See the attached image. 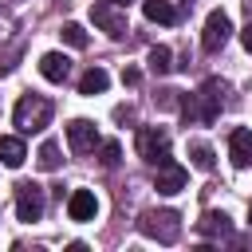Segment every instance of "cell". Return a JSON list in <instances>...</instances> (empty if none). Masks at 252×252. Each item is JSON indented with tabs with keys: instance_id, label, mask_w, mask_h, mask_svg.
<instances>
[{
	"instance_id": "13",
	"label": "cell",
	"mask_w": 252,
	"mask_h": 252,
	"mask_svg": "<svg viewBox=\"0 0 252 252\" xmlns=\"http://www.w3.org/2000/svg\"><path fill=\"white\" fill-rule=\"evenodd\" d=\"M197 232L209 236V240H228V236H232V224H228L224 213H205L201 224H197Z\"/></svg>"
},
{
	"instance_id": "20",
	"label": "cell",
	"mask_w": 252,
	"mask_h": 252,
	"mask_svg": "<svg viewBox=\"0 0 252 252\" xmlns=\"http://www.w3.org/2000/svg\"><path fill=\"white\" fill-rule=\"evenodd\" d=\"M63 43H71V47H87V32H83V24H63Z\"/></svg>"
},
{
	"instance_id": "21",
	"label": "cell",
	"mask_w": 252,
	"mask_h": 252,
	"mask_svg": "<svg viewBox=\"0 0 252 252\" xmlns=\"http://www.w3.org/2000/svg\"><path fill=\"white\" fill-rule=\"evenodd\" d=\"M118 158H122V146H118V142H102V146H98V161H102L106 169H114Z\"/></svg>"
},
{
	"instance_id": "17",
	"label": "cell",
	"mask_w": 252,
	"mask_h": 252,
	"mask_svg": "<svg viewBox=\"0 0 252 252\" xmlns=\"http://www.w3.org/2000/svg\"><path fill=\"white\" fill-rule=\"evenodd\" d=\"M150 71H154V75H169V71H173V51H169L165 43L150 47Z\"/></svg>"
},
{
	"instance_id": "15",
	"label": "cell",
	"mask_w": 252,
	"mask_h": 252,
	"mask_svg": "<svg viewBox=\"0 0 252 252\" xmlns=\"http://www.w3.org/2000/svg\"><path fill=\"white\" fill-rule=\"evenodd\" d=\"M110 87V75L102 71V67H91V71H83V79H79V94H102Z\"/></svg>"
},
{
	"instance_id": "2",
	"label": "cell",
	"mask_w": 252,
	"mask_h": 252,
	"mask_svg": "<svg viewBox=\"0 0 252 252\" xmlns=\"http://www.w3.org/2000/svg\"><path fill=\"white\" fill-rule=\"evenodd\" d=\"M12 122H16V130H20V134H39V130L51 122V98H43V94L28 91V94L16 102Z\"/></svg>"
},
{
	"instance_id": "1",
	"label": "cell",
	"mask_w": 252,
	"mask_h": 252,
	"mask_svg": "<svg viewBox=\"0 0 252 252\" xmlns=\"http://www.w3.org/2000/svg\"><path fill=\"white\" fill-rule=\"evenodd\" d=\"M177 106H181L185 122L209 126V122H217V114H220V106H224V83H220V79H209L197 94H185Z\"/></svg>"
},
{
	"instance_id": "28",
	"label": "cell",
	"mask_w": 252,
	"mask_h": 252,
	"mask_svg": "<svg viewBox=\"0 0 252 252\" xmlns=\"http://www.w3.org/2000/svg\"><path fill=\"white\" fill-rule=\"evenodd\" d=\"M248 224H252V205H248Z\"/></svg>"
},
{
	"instance_id": "10",
	"label": "cell",
	"mask_w": 252,
	"mask_h": 252,
	"mask_svg": "<svg viewBox=\"0 0 252 252\" xmlns=\"http://www.w3.org/2000/svg\"><path fill=\"white\" fill-rule=\"evenodd\" d=\"M94 213H98V197L91 189H75L67 197V217L71 220H94Z\"/></svg>"
},
{
	"instance_id": "24",
	"label": "cell",
	"mask_w": 252,
	"mask_h": 252,
	"mask_svg": "<svg viewBox=\"0 0 252 252\" xmlns=\"http://www.w3.org/2000/svg\"><path fill=\"white\" fill-rule=\"evenodd\" d=\"M240 43H244V51H252V20L244 24V32H240Z\"/></svg>"
},
{
	"instance_id": "27",
	"label": "cell",
	"mask_w": 252,
	"mask_h": 252,
	"mask_svg": "<svg viewBox=\"0 0 252 252\" xmlns=\"http://www.w3.org/2000/svg\"><path fill=\"white\" fill-rule=\"evenodd\" d=\"M110 4H118V8H130V4H134V0H110Z\"/></svg>"
},
{
	"instance_id": "12",
	"label": "cell",
	"mask_w": 252,
	"mask_h": 252,
	"mask_svg": "<svg viewBox=\"0 0 252 252\" xmlns=\"http://www.w3.org/2000/svg\"><path fill=\"white\" fill-rule=\"evenodd\" d=\"M39 75H43L47 83H63V79L71 75V59L59 55V51H47V55L39 59Z\"/></svg>"
},
{
	"instance_id": "23",
	"label": "cell",
	"mask_w": 252,
	"mask_h": 252,
	"mask_svg": "<svg viewBox=\"0 0 252 252\" xmlns=\"http://www.w3.org/2000/svg\"><path fill=\"white\" fill-rule=\"evenodd\" d=\"M122 83H126V87H138V83H142V71H138V67H126V71H122Z\"/></svg>"
},
{
	"instance_id": "7",
	"label": "cell",
	"mask_w": 252,
	"mask_h": 252,
	"mask_svg": "<svg viewBox=\"0 0 252 252\" xmlns=\"http://www.w3.org/2000/svg\"><path fill=\"white\" fill-rule=\"evenodd\" d=\"M185 181H189V173H185L181 161H173V158H161V161H158V173H154V189H158V193L173 197V193L185 189Z\"/></svg>"
},
{
	"instance_id": "14",
	"label": "cell",
	"mask_w": 252,
	"mask_h": 252,
	"mask_svg": "<svg viewBox=\"0 0 252 252\" xmlns=\"http://www.w3.org/2000/svg\"><path fill=\"white\" fill-rule=\"evenodd\" d=\"M142 12L150 24H177V8L169 0H142Z\"/></svg>"
},
{
	"instance_id": "8",
	"label": "cell",
	"mask_w": 252,
	"mask_h": 252,
	"mask_svg": "<svg viewBox=\"0 0 252 252\" xmlns=\"http://www.w3.org/2000/svg\"><path fill=\"white\" fill-rule=\"evenodd\" d=\"M16 217L28 220V224L43 217V189L35 181H20L16 185Z\"/></svg>"
},
{
	"instance_id": "18",
	"label": "cell",
	"mask_w": 252,
	"mask_h": 252,
	"mask_svg": "<svg viewBox=\"0 0 252 252\" xmlns=\"http://www.w3.org/2000/svg\"><path fill=\"white\" fill-rule=\"evenodd\" d=\"M189 161H193L197 169L209 173V169H213V150H209L205 142H189Z\"/></svg>"
},
{
	"instance_id": "16",
	"label": "cell",
	"mask_w": 252,
	"mask_h": 252,
	"mask_svg": "<svg viewBox=\"0 0 252 252\" xmlns=\"http://www.w3.org/2000/svg\"><path fill=\"white\" fill-rule=\"evenodd\" d=\"M24 158H28V150H24L20 138H0V161H4L8 169H20Z\"/></svg>"
},
{
	"instance_id": "5",
	"label": "cell",
	"mask_w": 252,
	"mask_h": 252,
	"mask_svg": "<svg viewBox=\"0 0 252 252\" xmlns=\"http://www.w3.org/2000/svg\"><path fill=\"white\" fill-rule=\"evenodd\" d=\"M91 20L110 35V39H122L130 28H126V8H118V4H110V0H98V4H91Z\"/></svg>"
},
{
	"instance_id": "9",
	"label": "cell",
	"mask_w": 252,
	"mask_h": 252,
	"mask_svg": "<svg viewBox=\"0 0 252 252\" xmlns=\"http://www.w3.org/2000/svg\"><path fill=\"white\" fill-rule=\"evenodd\" d=\"M67 142H71V154H91L94 146H98V130H94V122H87V118H75L71 126H67Z\"/></svg>"
},
{
	"instance_id": "22",
	"label": "cell",
	"mask_w": 252,
	"mask_h": 252,
	"mask_svg": "<svg viewBox=\"0 0 252 252\" xmlns=\"http://www.w3.org/2000/svg\"><path fill=\"white\" fill-rule=\"evenodd\" d=\"M20 51H24V43H12V51H4V55H0V75H8V71L16 67V59H20Z\"/></svg>"
},
{
	"instance_id": "26",
	"label": "cell",
	"mask_w": 252,
	"mask_h": 252,
	"mask_svg": "<svg viewBox=\"0 0 252 252\" xmlns=\"http://www.w3.org/2000/svg\"><path fill=\"white\" fill-rule=\"evenodd\" d=\"M8 32H12V16H0V39H8Z\"/></svg>"
},
{
	"instance_id": "6",
	"label": "cell",
	"mask_w": 252,
	"mask_h": 252,
	"mask_svg": "<svg viewBox=\"0 0 252 252\" xmlns=\"http://www.w3.org/2000/svg\"><path fill=\"white\" fill-rule=\"evenodd\" d=\"M228 35H232V20H228V12H209V20H205V32H201V47L209 51V55H217L224 43H228Z\"/></svg>"
},
{
	"instance_id": "11",
	"label": "cell",
	"mask_w": 252,
	"mask_h": 252,
	"mask_svg": "<svg viewBox=\"0 0 252 252\" xmlns=\"http://www.w3.org/2000/svg\"><path fill=\"white\" fill-rule=\"evenodd\" d=\"M228 158H232V165L236 169H248L252 165V130H232L228 134Z\"/></svg>"
},
{
	"instance_id": "4",
	"label": "cell",
	"mask_w": 252,
	"mask_h": 252,
	"mask_svg": "<svg viewBox=\"0 0 252 252\" xmlns=\"http://www.w3.org/2000/svg\"><path fill=\"white\" fill-rule=\"evenodd\" d=\"M134 146H138V158L150 161V165H158L161 158H169V134H165L161 126H142Z\"/></svg>"
},
{
	"instance_id": "25",
	"label": "cell",
	"mask_w": 252,
	"mask_h": 252,
	"mask_svg": "<svg viewBox=\"0 0 252 252\" xmlns=\"http://www.w3.org/2000/svg\"><path fill=\"white\" fill-rule=\"evenodd\" d=\"M114 118H118V122H130V118H134V110H130V106H118V110H114Z\"/></svg>"
},
{
	"instance_id": "19",
	"label": "cell",
	"mask_w": 252,
	"mask_h": 252,
	"mask_svg": "<svg viewBox=\"0 0 252 252\" xmlns=\"http://www.w3.org/2000/svg\"><path fill=\"white\" fill-rule=\"evenodd\" d=\"M35 161H39V169H59V146L55 142H43L39 154H35Z\"/></svg>"
},
{
	"instance_id": "3",
	"label": "cell",
	"mask_w": 252,
	"mask_h": 252,
	"mask_svg": "<svg viewBox=\"0 0 252 252\" xmlns=\"http://www.w3.org/2000/svg\"><path fill=\"white\" fill-rule=\"evenodd\" d=\"M138 228H142L150 240H158V244H173V240L181 236V217H177L173 209H146L142 220H138Z\"/></svg>"
}]
</instances>
